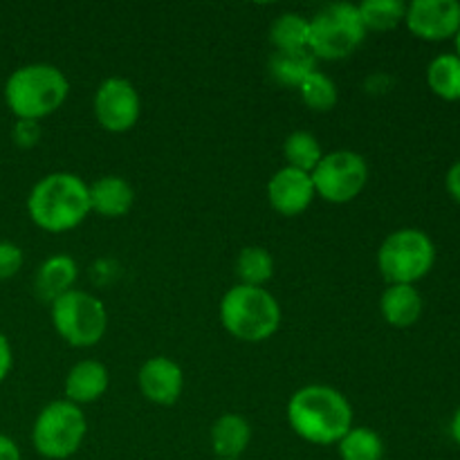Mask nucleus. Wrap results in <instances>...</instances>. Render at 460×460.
Wrapping results in <instances>:
<instances>
[{
    "label": "nucleus",
    "mask_w": 460,
    "mask_h": 460,
    "mask_svg": "<svg viewBox=\"0 0 460 460\" xmlns=\"http://www.w3.org/2000/svg\"><path fill=\"white\" fill-rule=\"evenodd\" d=\"M288 422L310 445H337L353 427V407L341 391L326 385H308L295 391L288 402Z\"/></svg>",
    "instance_id": "nucleus-1"
},
{
    "label": "nucleus",
    "mask_w": 460,
    "mask_h": 460,
    "mask_svg": "<svg viewBox=\"0 0 460 460\" xmlns=\"http://www.w3.org/2000/svg\"><path fill=\"white\" fill-rule=\"evenodd\" d=\"M27 214L43 232L63 234L76 229L90 214L88 184L67 171L45 175L27 196Z\"/></svg>",
    "instance_id": "nucleus-2"
},
{
    "label": "nucleus",
    "mask_w": 460,
    "mask_h": 460,
    "mask_svg": "<svg viewBox=\"0 0 460 460\" xmlns=\"http://www.w3.org/2000/svg\"><path fill=\"white\" fill-rule=\"evenodd\" d=\"M70 94V81L49 63H30L4 81V103L16 119L40 121L54 115Z\"/></svg>",
    "instance_id": "nucleus-3"
},
{
    "label": "nucleus",
    "mask_w": 460,
    "mask_h": 460,
    "mask_svg": "<svg viewBox=\"0 0 460 460\" xmlns=\"http://www.w3.org/2000/svg\"><path fill=\"white\" fill-rule=\"evenodd\" d=\"M281 305L265 288L238 286L229 288L220 301V323L236 340L261 344L277 335L281 326Z\"/></svg>",
    "instance_id": "nucleus-4"
},
{
    "label": "nucleus",
    "mask_w": 460,
    "mask_h": 460,
    "mask_svg": "<svg viewBox=\"0 0 460 460\" xmlns=\"http://www.w3.org/2000/svg\"><path fill=\"white\" fill-rule=\"evenodd\" d=\"M367 39L358 4L332 3L310 18L308 49L317 61L349 58Z\"/></svg>",
    "instance_id": "nucleus-5"
},
{
    "label": "nucleus",
    "mask_w": 460,
    "mask_h": 460,
    "mask_svg": "<svg viewBox=\"0 0 460 460\" xmlns=\"http://www.w3.org/2000/svg\"><path fill=\"white\" fill-rule=\"evenodd\" d=\"M434 263V241L416 227L389 234L377 250V268L389 286H413L431 272Z\"/></svg>",
    "instance_id": "nucleus-6"
},
{
    "label": "nucleus",
    "mask_w": 460,
    "mask_h": 460,
    "mask_svg": "<svg viewBox=\"0 0 460 460\" xmlns=\"http://www.w3.org/2000/svg\"><path fill=\"white\" fill-rule=\"evenodd\" d=\"M88 434V420L76 404L54 400L40 409L31 427V445L48 460H66L75 456Z\"/></svg>",
    "instance_id": "nucleus-7"
},
{
    "label": "nucleus",
    "mask_w": 460,
    "mask_h": 460,
    "mask_svg": "<svg viewBox=\"0 0 460 460\" xmlns=\"http://www.w3.org/2000/svg\"><path fill=\"white\" fill-rule=\"evenodd\" d=\"M54 331L75 349H90L103 340L108 331V313L102 299L84 290H70L49 304Z\"/></svg>",
    "instance_id": "nucleus-8"
},
{
    "label": "nucleus",
    "mask_w": 460,
    "mask_h": 460,
    "mask_svg": "<svg viewBox=\"0 0 460 460\" xmlns=\"http://www.w3.org/2000/svg\"><path fill=\"white\" fill-rule=\"evenodd\" d=\"M314 193L331 205H346L364 191L368 182V164L355 151L323 153L310 173Z\"/></svg>",
    "instance_id": "nucleus-9"
},
{
    "label": "nucleus",
    "mask_w": 460,
    "mask_h": 460,
    "mask_svg": "<svg viewBox=\"0 0 460 460\" xmlns=\"http://www.w3.org/2000/svg\"><path fill=\"white\" fill-rule=\"evenodd\" d=\"M94 119L108 133H128L142 115V99L128 79L111 76L94 93Z\"/></svg>",
    "instance_id": "nucleus-10"
},
{
    "label": "nucleus",
    "mask_w": 460,
    "mask_h": 460,
    "mask_svg": "<svg viewBox=\"0 0 460 460\" xmlns=\"http://www.w3.org/2000/svg\"><path fill=\"white\" fill-rule=\"evenodd\" d=\"M409 31L422 40H447L460 30L456 0H413L404 13Z\"/></svg>",
    "instance_id": "nucleus-11"
},
{
    "label": "nucleus",
    "mask_w": 460,
    "mask_h": 460,
    "mask_svg": "<svg viewBox=\"0 0 460 460\" xmlns=\"http://www.w3.org/2000/svg\"><path fill=\"white\" fill-rule=\"evenodd\" d=\"M317 198L314 193V184L310 173L292 166H283L277 173L270 178L268 182V200L277 214L292 218V216H301L313 200Z\"/></svg>",
    "instance_id": "nucleus-12"
},
{
    "label": "nucleus",
    "mask_w": 460,
    "mask_h": 460,
    "mask_svg": "<svg viewBox=\"0 0 460 460\" xmlns=\"http://www.w3.org/2000/svg\"><path fill=\"white\" fill-rule=\"evenodd\" d=\"M137 385L144 398L160 407H171L180 400L184 389V373L171 358L157 355L146 359L137 373Z\"/></svg>",
    "instance_id": "nucleus-13"
},
{
    "label": "nucleus",
    "mask_w": 460,
    "mask_h": 460,
    "mask_svg": "<svg viewBox=\"0 0 460 460\" xmlns=\"http://www.w3.org/2000/svg\"><path fill=\"white\" fill-rule=\"evenodd\" d=\"M111 385V373L97 359H81L79 364L70 368L66 377V400L67 402L76 404H93L108 391Z\"/></svg>",
    "instance_id": "nucleus-14"
},
{
    "label": "nucleus",
    "mask_w": 460,
    "mask_h": 460,
    "mask_svg": "<svg viewBox=\"0 0 460 460\" xmlns=\"http://www.w3.org/2000/svg\"><path fill=\"white\" fill-rule=\"evenodd\" d=\"M90 211L103 218H121L135 205V189L121 175H103L88 184Z\"/></svg>",
    "instance_id": "nucleus-15"
},
{
    "label": "nucleus",
    "mask_w": 460,
    "mask_h": 460,
    "mask_svg": "<svg viewBox=\"0 0 460 460\" xmlns=\"http://www.w3.org/2000/svg\"><path fill=\"white\" fill-rule=\"evenodd\" d=\"M76 277H79V268L76 261L67 254H57L45 259L39 265L34 277V292L40 301L45 304H54L58 296L67 295L75 290Z\"/></svg>",
    "instance_id": "nucleus-16"
},
{
    "label": "nucleus",
    "mask_w": 460,
    "mask_h": 460,
    "mask_svg": "<svg viewBox=\"0 0 460 460\" xmlns=\"http://www.w3.org/2000/svg\"><path fill=\"white\" fill-rule=\"evenodd\" d=\"M209 440L216 458L241 460L252 443V427L238 413H223L211 425Z\"/></svg>",
    "instance_id": "nucleus-17"
},
{
    "label": "nucleus",
    "mask_w": 460,
    "mask_h": 460,
    "mask_svg": "<svg viewBox=\"0 0 460 460\" xmlns=\"http://www.w3.org/2000/svg\"><path fill=\"white\" fill-rule=\"evenodd\" d=\"M380 313L394 328H411L422 314V296L413 286H389L382 292Z\"/></svg>",
    "instance_id": "nucleus-18"
},
{
    "label": "nucleus",
    "mask_w": 460,
    "mask_h": 460,
    "mask_svg": "<svg viewBox=\"0 0 460 460\" xmlns=\"http://www.w3.org/2000/svg\"><path fill=\"white\" fill-rule=\"evenodd\" d=\"M317 70V58L310 49L299 52H274L270 57V76L288 88H299Z\"/></svg>",
    "instance_id": "nucleus-19"
},
{
    "label": "nucleus",
    "mask_w": 460,
    "mask_h": 460,
    "mask_svg": "<svg viewBox=\"0 0 460 460\" xmlns=\"http://www.w3.org/2000/svg\"><path fill=\"white\" fill-rule=\"evenodd\" d=\"M310 21L296 12H286L274 18L270 27V43L274 52H299L308 49Z\"/></svg>",
    "instance_id": "nucleus-20"
},
{
    "label": "nucleus",
    "mask_w": 460,
    "mask_h": 460,
    "mask_svg": "<svg viewBox=\"0 0 460 460\" xmlns=\"http://www.w3.org/2000/svg\"><path fill=\"white\" fill-rule=\"evenodd\" d=\"M341 460H382L385 440L371 427H350L344 438L337 443Z\"/></svg>",
    "instance_id": "nucleus-21"
},
{
    "label": "nucleus",
    "mask_w": 460,
    "mask_h": 460,
    "mask_svg": "<svg viewBox=\"0 0 460 460\" xmlns=\"http://www.w3.org/2000/svg\"><path fill=\"white\" fill-rule=\"evenodd\" d=\"M427 84L436 97L445 102L460 99V58L456 54H440L427 67Z\"/></svg>",
    "instance_id": "nucleus-22"
},
{
    "label": "nucleus",
    "mask_w": 460,
    "mask_h": 460,
    "mask_svg": "<svg viewBox=\"0 0 460 460\" xmlns=\"http://www.w3.org/2000/svg\"><path fill=\"white\" fill-rule=\"evenodd\" d=\"M236 274L243 286L263 288L274 277L272 254L261 245L245 247L236 259Z\"/></svg>",
    "instance_id": "nucleus-23"
},
{
    "label": "nucleus",
    "mask_w": 460,
    "mask_h": 460,
    "mask_svg": "<svg viewBox=\"0 0 460 460\" xmlns=\"http://www.w3.org/2000/svg\"><path fill=\"white\" fill-rule=\"evenodd\" d=\"M283 155L288 160L286 166L313 173L314 166L323 157V151L322 144H319V139L313 133H308V130H295V133L288 135L286 144H283Z\"/></svg>",
    "instance_id": "nucleus-24"
},
{
    "label": "nucleus",
    "mask_w": 460,
    "mask_h": 460,
    "mask_svg": "<svg viewBox=\"0 0 460 460\" xmlns=\"http://www.w3.org/2000/svg\"><path fill=\"white\" fill-rule=\"evenodd\" d=\"M367 31H389L404 22L407 3L402 0H364L358 4Z\"/></svg>",
    "instance_id": "nucleus-25"
},
{
    "label": "nucleus",
    "mask_w": 460,
    "mask_h": 460,
    "mask_svg": "<svg viewBox=\"0 0 460 460\" xmlns=\"http://www.w3.org/2000/svg\"><path fill=\"white\" fill-rule=\"evenodd\" d=\"M296 90H299L301 94V102H304L310 111H317V112L332 111L337 99H340L335 81L319 70H314L313 75H310Z\"/></svg>",
    "instance_id": "nucleus-26"
},
{
    "label": "nucleus",
    "mask_w": 460,
    "mask_h": 460,
    "mask_svg": "<svg viewBox=\"0 0 460 460\" xmlns=\"http://www.w3.org/2000/svg\"><path fill=\"white\" fill-rule=\"evenodd\" d=\"M22 263H25V256H22L21 247L16 243L0 241V281L16 277Z\"/></svg>",
    "instance_id": "nucleus-27"
},
{
    "label": "nucleus",
    "mask_w": 460,
    "mask_h": 460,
    "mask_svg": "<svg viewBox=\"0 0 460 460\" xmlns=\"http://www.w3.org/2000/svg\"><path fill=\"white\" fill-rule=\"evenodd\" d=\"M12 139L16 146L21 148H31L39 144L40 139V128L39 121H27V119H18L16 126L12 130Z\"/></svg>",
    "instance_id": "nucleus-28"
},
{
    "label": "nucleus",
    "mask_w": 460,
    "mask_h": 460,
    "mask_svg": "<svg viewBox=\"0 0 460 460\" xmlns=\"http://www.w3.org/2000/svg\"><path fill=\"white\" fill-rule=\"evenodd\" d=\"M13 367V350H12V344H9L7 337L0 332V385H3L4 380H7L9 371H12Z\"/></svg>",
    "instance_id": "nucleus-29"
},
{
    "label": "nucleus",
    "mask_w": 460,
    "mask_h": 460,
    "mask_svg": "<svg viewBox=\"0 0 460 460\" xmlns=\"http://www.w3.org/2000/svg\"><path fill=\"white\" fill-rule=\"evenodd\" d=\"M445 187H447L449 196L460 205V162L447 171V178H445Z\"/></svg>",
    "instance_id": "nucleus-30"
},
{
    "label": "nucleus",
    "mask_w": 460,
    "mask_h": 460,
    "mask_svg": "<svg viewBox=\"0 0 460 460\" xmlns=\"http://www.w3.org/2000/svg\"><path fill=\"white\" fill-rule=\"evenodd\" d=\"M0 460H22L18 445L4 434H0Z\"/></svg>",
    "instance_id": "nucleus-31"
},
{
    "label": "nucleus",
    "mask_w": 460,
    "mask_h": 460,
    "mask_svg": "<svg viewBox=\"0 0 460 460\" xmlns=\"http://www.w3.org/2000/svg\"><path fill=\"white\" fill-rule=\"evenodd\" d=\"M449 429H452V438L456 440V445L460 447V407L456 409V413H454L452 427H449Z\"/></svg>",
    "instance_id": "nucleus-32"
},
{
    "label": "nucleus",
    "mask_w": 460,
    "mask_h": 460,
    "mask_svg": "<svg viewBox=\"0 0 460 460\" xmlns=\"http://www.w3.org/2000/svg\"><path fill=\"white\" fill-rule=\"evenodd\" d=\"M454 39H456V57L460 58V30L456 31V36H454Z\"/></svg>",
    "instance_id": "nucleus-33"
},
{
    "label": "nucleus",
    "mask_w": 460,
    "mask_h": 460,
    "mask_svg": "<svg viewBox=\"0 0 460 460\" xmlns=\"http://www.w3.org/2000/svg\"><path fill=\"white\" fill-rule=\"evenodd\" d=\"M216 460H223V458H216Z\"/></svg>",
    "instance_id": "nucleus-34"
}]
</instances>
